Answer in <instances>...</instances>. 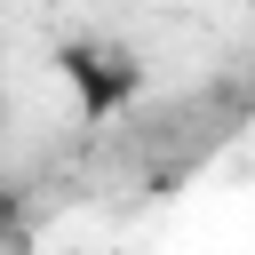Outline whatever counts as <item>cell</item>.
<instances>
[{
  "mask_svg": "<svg viewBox=\"0 0 255 255\" xmlns=\"http://www.w3.org/2000/svg\"><path fill=\"white\" fill-rule=\"evenodd\" d=\"M64 72L80 80V96H88V104H112V96H128V88H135V64H128L120 48H64Z\"/></svg>",
  "mask_w": 255,
  "mask_h": 255,
  "instance_id": "1",
  "label": "cell"
}]
</instances>
